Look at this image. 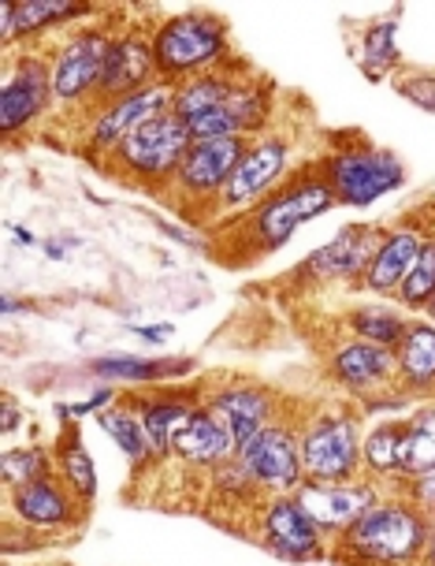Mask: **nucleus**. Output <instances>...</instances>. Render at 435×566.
Wrapping results in <instances>:
<instances>
[{"label":"nucleus","instance_id":"1","mask_svg":"<svg viewBox=\"0 0 435 566\" xmlns=\"http://www.w3.org/2000/svg\"><path fill=\"white\" fill-rule=\"evenodd\" d=\"M435 518L413 507L402 492H388L350 530L331 537L336 566H421L432 544Z\"/></svg>","mask_w":435,"mask_h":566},{"label":"nucleus","instance_id":"2","mask_svg":"<svg viewBox=\"0 0 435 566\" xmlns=\"http://www.w3.org/2000/svg\"><path fill=\"white\" fill-rule=\"evenodd\" d=\"M331 209H336V198H331L328 184L317 176V168L309 160L295 176L283 179L268 198H261L250 212L235 217V235L231 239H235L238 250H246L242 261H257L283 250L301 228L320 220Z\"/></svg>","mask_w":435,"mask_h":566},{"label":"nucleus","instance_id":"3","mask_svg":"<svg viewBox=\"0 0 435 566\" xmlns=\"http://www.w3.org/2000/svg\"><path fill=\"white\" fill-rule=\"evenodd\" d=\"M153 56H157V78L168 86H183L190 78L209 75V71L242 64L235 56L227 19L209 12V8H187V12H171L165 19H157Z\"/></svg>","mask_w":435,"mask_h":566},{"label":"nucleus","instance_id":"4","mask_svg":"<svg viewBox=\"0 0 435 566\" xmlns=\"http://www.w3.org/2000/svg\"><path fill=\"white\" fill-rule=\"evenodd\" d=\"M312 168L328 184L336 206L347 209H369L410 184L406 160L361 135H342L312 160Z\"/></svg>","mask_w":435,"mask_h":566},{"label":"nucleus","instance_id":"5","mask_svg":"<svg viewBox=\"0 0 435 566\" xmlns=\"http://www.w3.org/2000/svg\"><path fill=\"white\" fill-rule=\"evenodd\" d=\"M190 146H194V138H190L187 119H179L176 113H165V116L149 119V124H141L127 142H119L116 154L100 168L127 187L168 195L171 184H176L179 165H183V157L190 154Z\"/></svg>","mask_w":435,"mask_h":566},{"label":"nucleus","instance_id":"6","mask_svg":"<svg viewBox=\"0 0 435 566\" xmlns=\"http://www.w3.org/2000/svg\"><path fill=\"white\" fill-rule=\"evenodd\" d=\"M113 15H100L94 23L75 27L60 42L49 49V67H53V101L56 113L83 116L97 101L100 75H105V60L116 38Z\"/></svg>","mask_w":435,"mask_h":566},{"label":"nucleus","instance_id":"7","mask_svg":"<svg viewBox=\"0 0 435 566\" xmlns=\"http://www.w3.org/2000/svg\"><path fill=\"white\" fill-rule=\"evenodd\" d=\"M301 470L306 481L339 484L365 478L361 467V443H365V413L350 407H328L298 429Z\"/></svg>","mask_w":435,"mask_h":566},{"label":"nucleus","instance_id":"8","mask_svg":"<svg viewBox=\"0 0 435 566\" xmlns=\"http://www.w3.org/2000/svg\"><path fill=\"white\" fill-rule=\"evenodd\" d=\"M171 97H176V86L157 83L138 90V94L116 97V101H97L89 105L83 116V138H78V149L94 160V165H105L108 157L116 154L119 142H127L141 124L171 113Z\"/></svg>","mask_w":435,"mask_h":566},{"label":"nucleus","instance_id":"9","mask_svg":"<svg viewBox=\"0 0 435 566\" xmlns=\"http://www.w3.org/2000/svg\"><path fill=\"white\" fill-rule=\"evenodd\" d=\"M53 67L49 49H19L8 60L4 83H0V135L15 142L26 135L45 113H53Z\"/></svg>","mask_w":435,"mask_h":566},{"label":"nucleus","instance_id":"10","mask_svg":"<svg viewBox=\"0 0 435 566\" xmlns=\"http://www.w3.org/2000/svg\"><path fill=\"white\" fill-rule=\"evenodd\" d=\"M257 544L283 563H312L331 555V537L298 500V492L265 495L257 507Z\"/></svg>","mask_w":435,"mask_h":566},{"label":"nucleus","instance_id":"11","mask_svg":"<svg viewBox=\"0 0 435 566\" xmlns=\"http://www.w3.org/2000/svg\"><path fill=\"white\" fill-rule=\"evenodd\" d=\"M246 138H209L194 142L183 165L176 171L168 198L183 212H216V201L224 195L231 171L238 168L242 154H246Z\"/></svg>","mask_w":435,"mask_h":566},{"label":"nucleus","instance_id":"12","mask_svg":"<svg viewBox=\"0 0 435 566\" xmlns=\"http://www.w3.org/2000/svg\"><path fill=\"white\" fill-rule=\"evenodd\" d=\"M290 160H295V138L290 135L268 130V135L253 138L238 160V168L231 171L224 195L216 201V212L220 217H242V212H250L261 198H268L287 179Z\"/></svg>","mask_w":435,"mask_h":566},{"label":"nucleus","instance_id":"13","mask_svg":"<svg viewBox=\"0 0 435 566\" xmlns=\"http://www.w3.org/2000/svg\"><path fill=\"white\" fill-rule=\"evenodd\" d=\"M380 220H361V224L339 228L323 247H317L306 261L295 269V283H309V287H358L365 276L372 254H376L380 239H383Z\"/></svg>","mask_w":435,"mask_h":566},{"label":"nucleus","instance_id":"14","mask_svg":"<svg viewBox=\"0 0 435 566\" xmlns=\"http://www.w3.org/2000/svg\"><path fill=\"white\" fill-rule=\"evenodd\" d=\"M432 231H435V220H428V217H402L383 228V239H380L376 254H372L358 287L376 298L399 295L402 280H406L413 265H417V258L424 254V247H428Z\"/></svg>","mask_w":435,"mask_h":566},{"label":"nucleus","instance_id":"15","mask_svg":"<svg viewBox=\"0 0 435 566\" xmlns=\"http://www.w3.org/2000/svg\"><path fill=\"white\" fill-rule=\"evenodd\" d=\"M238 459L253 478V484L265 495H287L306 484L298 429H290V424H283V421L268 424L265 432H257V437L238 451Z\"/></svg>","mask_w":435,"mask_h":566},{"label":"nucleus","instance_id":"16","mask_svg":"<svg viewBox=\"0 0 435 566\" xmlns=\"http://www.w3.org/2000/svg\"><path fill=\"white\" fill-rule=\"evenodd\" d=\"M328 377L339 384L347 396L361 399V407L388 391L399 388V373H394V350L376 347L358 336H342L328 350Z\"/></svg>","mask_w":435,"mask_h":566},{"label":"nucleus","instance_id":"17","mask_svg":"<svg viewBox=\"0 0 435 566\" xmlns=\"http://www.w3.org/2000/svg\"><path fill=\"white\" fill-rule=\"evenodd\" d=\"M157 83V56H153V23H116L113 49L105 60L97 101H116ZM94 101V105H97Z\"/></svg>","mask_w":435,"mask_h":566},{"label":"nucleus","instance_id":"18","mask_svg":"<svg viewBox=\"0 0 435 566\" xmlns=\"http://www.w3.org/2000/svg\"><path fill=\"white\" fill-rule=\"evenodd\" d=\"M83 514L86 503L56 473H49L42 481L19 484V489H8V522H19L23 530L60 533L83 522Z\"/></svg>","mask_w":435,"mask_h":566},{"label":"nucleus","instance_id":"19","mask_svg":"<svg viewBox=\"0 0 435 566\" xmlns=\"http://www.w3.org/2000/svg\"><path fill=\"white\" fill-rule=\"evenodd\" d=\"M201 402L220 418L231 443H235V451H242L257 432H265L268 424L279 421L276 391L253 380H227L220 388H212Z\"/></svg>","mask_w":435,"mask_h":566},{"label":"nucleus","instance_id":"20","mask_svg":"<svg viewBox=\"0 0 435 566\" xmlns=\"http://www.w3.org/2000/svg\"><path fill=\"white\" fill-rule=\"evenodd\" d=\"M100 15L105 12L86 0H4L0 4V34H4L8 49H34V42H42L49 30L75 23L86 27Z\"/></svg>","mask_w":435,"mask_h":566},{"label":"nucleus","instance_id":"21","mask_svg":"<svg viewBox=\"0 0 435 566\" xmlns=\"http://www.w3.org/2000/svg\"><path fill=\"white\" fill-rule=\"evenodd\" d=\"M383 495H388V489H383V484H376L372 478L339 481V484L306 481L298 489V500L306 503L309 514L320 522V530L328 533V537H339L342 530H350V525L358 522L361 514L376 507Z\"/></svg>","mask_w":435,"mask_h":566},{"label":"nucleus","instance_id":"22","mask_svg":"<svg viewBox=\"0 0 435 566\" xmlns=\"http://www.w3.org/2000/svg\"><path fill=\"white\" fill-rule=\"evenodd\" d=\"M235 443H231L227 429L220 424V418L212 413L205 402H198L190 410V418L179 424V432L171 437V459L183 462L187 470H205L212 473L220 462L235 459Z\"/></svg>","mask_w":435,"mask_h":566},{"label":"nucleus","instance_id":"23","mask_svg":"<svg viewBox=\"0 0 435 566\" xmlns=\"http://www.w3.org/2000/svg\"><path fill=\"white\" fill-rule=\"evenodd\" d=\"M394 373L399 388L413 402L435 399V325L428 317H413L406 336L394 347Z\"/></svg>","mask_w":435,"mask_h":566},{"label":"nucleus","instance_id":"24","mask_svg":"<svg viewBox=\"0 0 435 566\" xmlns=\"http://www.w3.org/2000/svg\"><path fill=\"white\" fill-rule=\"evenodd\" d=\"M406 413L376 418L365 429L361 467H365V478L383 484V489H391L394 481H402V462H406Z\"/></svg>","mask_w":435,"mask_h":566},{"label":"nucleus","instance_id":"25","mask_svg":"<svg viewBox=\"0 0 435 566\" xmlns=\"http://www.w3.org/2000/svg\"><path fill=\"white\" fill-rule=\"evenodd\" d=\"M135 402L141 424L149 432L157 459H171V437L179 432V424L190 418V410L198 407V396H183V391H149V396H127Z\"/></svg>","mask_w":435,"mask_h":566},{"label":"nucleus","instance_id":"26","mask_svg":"<svg viewBox=\"0 0 435 566\" xmlns=\"http://www.w3.org/2000/svg\"><path fill=\"white\" fill-rule=\"evenodd\" d=\"M246 64H235V67H224V71H209V75H198L190 78V83L176 86V97H171V113L179 119H198L205 113H216V108L227 105V97L235 94L238 78L246 75Z\"/></svg>","mask_w":435,"mask_h":566},{"label":"nucleus","instance_id":"27","mask_svg":"<svg viewBox=\"0 0 435 566\" xmlns=\"http://www.w3.org/2000/svg\"><path fill=\"white\" fill-rule=\"evenodd\" d=\"M410 321L413 317L394 298H380V302H358V306H350L347 317H342V328H347V336H358L365 343H376V347L394 350L399 339L406 336Z\"/></svg>","mask_w":435,"mask_h":566},{"label":"nucleus","instance_id":"28","mask_svg":"<svg viewBox=\"0 0 435 566\" xmlns=\"http://www.w3.org/2000/svg\"><path fill=\"white\" fill-rule=\"evenodd\" d=\"M89 373L105 384H157L194 373V358H141V354H108L89 361Z\"/></svg>","mask_w":435,"mask_h":566},{"label":"nucleus","instance_id":"29","mask_svg":"<svg viewBox=\"0 0 435 566\" xmlns=\"http://www.w3.org/2000/svg\"><path fill=\"white\" fill-rule=\"evenodd\" d=\"M399 15H402V8H394L391 15L372 19L358 34V64L372 83H380V78H388V75H399V67H402Z\"/></svg>","mask_w":435,"mask_h":566},{"label":"nucleus","instance_id":"30","mask_svg":"<svg viewBox=\"0 0 435 566\" xmlns=\"http://www.w3.org/2000/svg\"><path fill=\"white\" fill-rule=\"evenodd\" d=\"M97 424L105 429L108 440H116V448L124 451L135 467H141V462H157L153 443H149V432H146V424H141L135 402H130V399H119L116 407L97 413Z\"/></svg>","mask_w":435,"mask_h":566},{"label":"nucleus","instance_id":"31","mask_svg":"<svg viewBox=\"0 0 435 566\" xmlns=\"http://www.w3.org/2000/svg\"><path fill=\"white\" fill-rule=\"evenodd\" d=\"M435 470V399L417 402L406 413V462H402V478Z\"/></svg>","mask_w":435,"mask_h":566},{"label":"nucleus","instance_id":"32","mask_svg":"<svg viewBox=\"0 0 435 566\" xmlns=\"http://www.w3.org/2000/svg\"><path fill=\"white\" fill-rule=\"evenodd\" d=\"M56 467H60V478H64V484L78 495V500L94 503V495H97V467H94V459H89L86 443H83V437H78L75 429H71L67 437L56 443Z\"/></svg>","mask_w":435,"mask_h":566},{"label":"nucleus","instance_id":"33","mask_svg":"<svg viewBox=\"0 0 435 566\" xmlns=\"http://www.w3.org/2000/svg\"><path fill=\"white\" fill-rule=\"evenodd\" d=\"M0 473H4V492L19 489V484L42 481L56 473V454L45 451L42 443H26V448H8L0 459Z\"/></svg>","mask_w":435,"mask_h":566},{"label":"nucleus","instance_id":"34","mask_svg":"<svg viewBox=\"0 0 435 566\" xmlns=\"http://www.w3.org/2000/svg\"><path fill=\"white\" fill-rule=\"evenodd\" d=\"M432 298H435V231H432L428 247H424V254L417 258V265H413V272L402 280L394 302H399L410 317H421V313L428 310Z\"/></svg>","mask_w":435,"mask_h":566},{"label":"nucleus","instance_id":"35","mask_svg":"<svg viewBox=\"0 0 435 566\" xmlns=\"http://www.w3.org/2000/svg\"><path fill=\"white\" fill-rule=\"evenodd\" d=\"M394 90L410 101V105L424 108L435 116V71H399L394 75Z\"/></svg>","mask_w":435,"mask_h":566},{"label":"nucleus","instance_id":"36","mask_svg":"<svg viewBox=\"0 0 435 566\" xmlns=\"http://www.w3.org/2000/svg\"><path fill=\"white\" fill-rule=\"evenodd\" d=\"M388 492H402L413 507H421L428 518H435V470H424V473H413V478L394 481Z\"/></svg>","mask_w":435,"mask_h":566},{"label":"nucleus","instance_id":"37","mask_svg":"<svg viewBox=\"0 0 435 566\" xmlns=\"http://www.w3.org/2000/svg\"><path fill=\"white\" fill-rule=\"evenodd\" d=\"M116 399H119V396H116L113 384H100V388H97L89 399L71 402V407H56V413H64V418H86V413H105Z\"/></svg>","mask_w":435,"mask_h":566},{"label":"nucleus","instance_id":"38","mask_svg":"<svg viewBox=\"0 0 435 566\" xmlns=\"http://www.w3.org/2000/svg\"><path fill=\"white\" fill-rule=\"evenodd\" d=\"M130 332H135L138 339H146V343H168V336L176 328H171V325H138V328H130Z\"/></svg>","mask_w":435,"mask_h":566},{"label":"nucleus","instance_id":"39","mask_svg":"<svg viewBox=\"0 0 435 566\" xmlns=\"http://www.w3.org/2000/svg\"><path fill=\"white\" fill-rule=\"evenodd\" d=\"M19 424V410H15V399L4 396V432H15Z\"/></svg>","mask_w":435,"mask_h":566},{"label":"nucleus","instance_id":"40","mask_svg":"<svg viewBox=\"0 0 435 566\" xmlns=\"http://www.w3.org/2000/svg\"><path fill=\"white\" fill-rule=\"evenodd\" d=\"M12 231H15V239L23 242V247H34V242H38V239H34V231H30V228H23V224H15Z\"/></svg>","mask_w":435,"mask_h":566},{"label":"nucleus","instance_id":"41","mask_svg":"<svg viewBox=\"0 0 435 566\" xmlns=\"http://www.w3.org/2000/svg\"><path fill=\"white\" fill-rule=\"evenodd\" d=\"M421 566H435V533H432V544H428V552H424Z\"/></svg>","mask_w":435,"mask_h":566},{"label":"nucleus","instance_id":"42","mask_svg":"<svg viewBox=\"0 0 435 566\" xmlns=\"http://www.w3.org/2000/svg\"><path fill=\"white\" fill-rule=\"evenodd\" d=\"M4 313H15L19 310V298H12V295H4V306H0Z\"/></svg>","mask_w":435,"mask_h":566},{"label":"nucleus","instance_id":"43","mask_svg":"<svg viewBox=\"0 0 435 566\" xmlns=\"http://www.w3.org/2000/svg\"><path fill=\"white\" fill-rule=\"evenodd\" d=\"M421 317H428V321H432V325H435V298L428 302V310H424V313H421Z\"/></svg>","mask_w":435,"mask_h":566}]
</instances>
